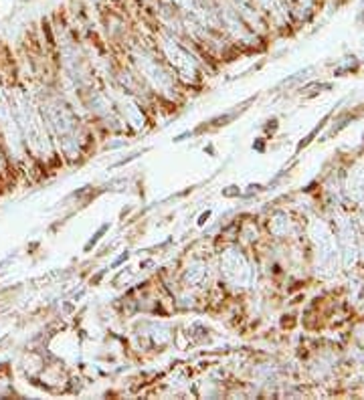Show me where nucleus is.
Returning <instances> with one entry per match:
<instances>
[{
    "mask_svg": "<svg viewBox=\"0 0 364 400\" xmlns=\"http://www.w3.org/2000/svg\"><path fill=\"white\" fill-rule=\"evenodd\" d=\"M105 228H107V226H102V228H100V233H97V235H95V237H93V239H91V241H89V243L86 244V249H91V244H95V243H97V241H100V237L104 235Z\"/></svg>",
    "mask_w": 364,
    "mask_h": 400,
    "instance_id": "1",
    "label": "nucleus"
}]
</instances>
